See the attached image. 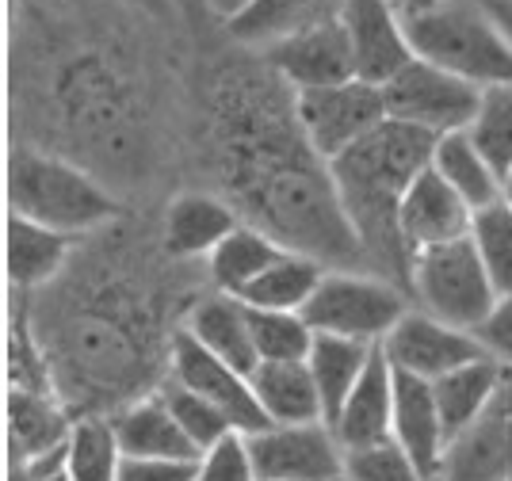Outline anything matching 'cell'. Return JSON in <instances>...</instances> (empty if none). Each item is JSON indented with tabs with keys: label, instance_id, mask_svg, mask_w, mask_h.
<instances>
[{
	"label": "cell",
	"instance_id": "44",
	"mask_svg": "<svg viewBox=\"0 0 512 481\" xmlns=\"http://www.w3.org/2000/svg\"><path fill=\"white\" fill-rule=\"evenodd\" d=\"M501 199H505V203L512 207V168L505 172V176H501Z\"/></svg>",
	"mask_w": 512,
	"mask_h": 481
},
{
	"label": "cell",
	"instance_id": "17",
	"mask_svg": "<svg viewBox=\"0 0 512 481\" xmlns=\"http://www.w3.org/2000/svg\"><path fill=\"white\" fill-rule=\"evenodd\" d=\"M341 23L352 42V58H356V77L367 84L394 81L417 54L409 46L398 8L390 0H348L341 12Z\"/></svg>",
	"mask_w": 512,
	"mask_h": 481
},
{
	"label": "cell",
	"instance_id": "41",
	"mask_svg": "<svg viewBox=\"0 0 512 481\" xmlns=\"http://www.w3.org/2000/svg\"><path fill=\"white\" fill-rule=\"evenodd\" d=\"M249 4H253V0H207V8H211L214 16H222L226 23L237 20V16H241Z\"/></svg>",
	"mask_w": 512,
	"mask_h": 481
},
{
	"label": "cell",
	"instance_id": "23",
	"mask_svg": "<svg viewBox=\"0 0 512 481\" xmlns=\"http://www.w3.org/2000/svg\"><path fill=\"white\" fill-rule=\"evenodd\" d=\"M184 329L207 348L218 359H226L230 367L253 375L260 367V356H256L253 344V329H249V306L234 298V294L214 291L207 294L203 302H195Z\"/></svg>",
	"mask_w": 512,
	"mask_h": 481
},
{
	"label": "cell",
	"instance_id": "35",
	"mask_svg": "<svg viewBox=\"0 0 512 481\" xmlns=\"http://www.w3.org/2000/svg\"><path fill=\"white\" fill-rule=\"evenodd\" d=\"M470 241H474V249L482 256L497 294H512V207L505 199L474 210Z\"/></svg>",
	"mask_w": 512,
	"mask_h": 481
},
{
	"label": "cell",
	"instance_id": "15",
	"mask_svg": "<svg viewBox=\"0 0 512 481\" xmlns=\"http://www.w3.org/2000/svg\"><path fill=\"white\" fill-rule=\"evenodd\" d=\"M264 62L272 73H279V81L291 92H314V88L356 81V58H352V42L341 20H329L302 35L272 42L264 50Z\"/></svg>",
	"mask_w": 512,
	"mask_h": 481
},
{
	"label": "cell",
	"instance_id": "27",
	"mask_svg": "<svg viewBox=\"0 0 512 481\" xmlns=\"http://www.w3.org/2000/svg\"><path fill=\"white\" fill-rule=\"evenodd\" d=\"M283 245H279L272 233H264L253 222H241L218 249L207 256V275H211L214 291L222 294H241L253 279L268 272L283 256Z\"/></svg>",
	"mask_w": 512,
	"mask_h": 481
},
{
	"label": "cell",
	"instance_id": "24",
	"mask_svg": "<svg viewBox=\"0 0 512 481\" xmlns=\"http://www.w3.org/2000/svg\"><path fill=\"white\" fill-rule=\"evenodd\" d=\"M348 0H253L237 20H230V35L249 46L268 50L272 42H283L291 35H302L310 27H321L329 20H341Z\"/></svg>",
	"mask_w": 512,
	"mask_h": 481
},
{
	"label": "cell",
	"instance_id": "12",
	"mask_svg": "<svg viewBox=\"0 0 512 481\" xmlns=\"http://www.w3.org/2000/svg\"><path fill=\"white\" fill-rule=\"evenodd\" d=\"M169 375L176 382H184L188 390H195L199 398L211 401L214 409H222L237 432L253 436L260 428H268V417L256 401L253 375H245V371L230 367L226 359L207 352L188 329L172 333L169 340Z\"/></svg>",
	"mask_w": 512,
	"mask_h": 481
},
{
	"label": "cell",
	"instance_id": "33",
	"mask_svg": "<svg viewBox=\"0 0 512 481\" xmlns=\"http://www.w3.org/2000/svg\"><path fill=\"white\" fill-rule=\"evenodd\" d=\"M249 329L260 363H302L314 348V329L302 314L287 310H253L249 306Z\"/></svg>",
	"mask_w": 512,
	"mask_h": 481
},
{
	"label": "cell",
	"instance_id": "4",
	"mask_svg": "<svg viewBox=\"0 0 512 481\" xmlns=\"http://www.w3.org/2000/svg\"><path fill=\"white\" fill-rule=\"evenodd\" d=\"M398 20L421 62L478 88L512 84V39L486 0H417L398 8Z\"/></svg>",
	"mask_w": 512,
	"mask_h": 481
},
{
	"label": "cell",
	"instance_id": "28",
	"mask_svg": "<svg viewBox=\"0 0 512 481\" xmlns=\"http://www.w3.org/2000/svg\"><path fill=\"white\" fill-rule=\"evenodd\" d=\"M371 356H375V344H360V340H348V336H314V348H310L306 363H310V375L318 382L325 424H333V417L341 413V405L356 390Z\"/></svg>",
	"mask_w": 512,
	"mask_h": 481
},
{
	"label": "cell",
	"instance_id": "14",
	"mask_svg": "<svg viewBox=\"0 0 512 481\" xmlns=\"http://www.w3.org/2000/svg\"><path fill=\"white\" fill-rule=\"evenodd\" d=\"M440 481H512V367L486 413L448 443Z\"/></svg>",
	"mask_w": 512,
	"mask_h": 481
},
{
	"label": "cell",
	"instance_id": "10",
	"mask_svg": "<svg viewBox=\"0 0 512 481\" xmlns=\"http://www.w3.org/2000/svg\"><path fill=\"white\" fill-rule=\"evenodd\" d=\"M295 115L306 134L310 149L321 161H337L341 153L363 142L375 126H383L386 100L379 84L367 81H344L333 88H314V92H295Z\"/></svg>",
	"mask_w": 512,
	"mask_h": 481
},
{
	"label": "cell",
	"instance_id": "13",
	"mask_svg": "<svg viewBox=\"0 0 512 481\" xmlns=\"http://www.w3.org/2000/svg\"><path fill=\"white\" fill-rule=\"evenodd\" d=\"M379 348H383V356L390 359L394 371L425 378V382H436V378L451 375V371L486 356V348L478 344L474 333H463V329H455V325L425 314L417 306L390 329V336Z\"/></svg>",
	"mask_w": 512,
	"mask_h": 481
},
{
	"label": "cell",
	"instance_id": "47",
	"mask_svg": "<svg viewBox=\"0 0 512 481\" xmlns=\"http://www.w3.org/2000/svg\"><path fill=\"white\" fill-rule=\"evenodd\" d=\"M341 481H348V478H341Z\"/></svg>",
	"mask_w": 512,
	"mask_h": 481
},
{
	"label": "cell",
	"instance_id": "42",
	"mask_svg": "<svg viewBox=\"0 0 512 481\" xmlns=\"http://www.w3.org/2000/svg\"><path fill=\"white\" fill-rule=\"evenodd\" d=\"M490 4V12L497 16V23L509 31V39H512V0H486Z\"/></svg>",
	"mask_w": 512,
	"mask_h": 481
},
{
	"label": "cell",
	"instance_id": "31",
	"mask_svg": "<svg viewBox=\"0 0 512 481\" xmlns=\"http://www.w3.org/2000/svg\"><path fill=\"white\" fill-rule=\"evenodd\" d=\"M432 168L467 199L470 210H482L501 199V176H497V168L486 161V153L474 146L470 130H455V134L436 138Z\"/></svg>",
	"mask_w": 512,
	"mask_h": 481
},
{
	"label": "cell",
	"instance_id": "39",
	"mask_svg": "<svg viewBox=\"0 0 512 481\" xmlns=\"http://www.w3.org/2000/svg\"><path fill=\"white\" fill-rule=\"evenodd\" d=\"M478 344L486 348V356L497 359L501 367H512V294H501L490 317L474 329Z\"/></svg>",
	"mask_w": 512,
	"mask_h": 481
},
{
	"label": "cell",
	"instance_id": "25",
	"mask_svg": "<svg viewBox=\"0 0 512 481\" xmlns=\"http://www.w3.org/2000/svg\"><path fill=\"white\" fill-rule=\"evenodd\" d=\"M73 241L77 237H65L31 218L8 214V279H12V287L35 291V287H46L50 279H58L73 252Z\"/></svg>",
	"mask_w": 512,
	"mask_h": 481
},
{
	"label": "cell",
	"instance_id": "30",
	"mask_svg": "<svg viewBox=\"0 0 512 481\" xmlns=\"http://www.w3.org/2000/svg\"><path fill=\"white\" fill-rule=\"evenodd\" d=\"M325 264L306 256V252H283L276 264L268 272L253 279L245 291L237 294L245 306L253 310H287V314H302L306 302L314 298L318 283L325 279Z\"/></svg>",
	"mask_w": 512,
	"mask_h": 481
},
{
	"label": "cell",
	"instance_id": "21",
	"mask_svg": "<svg viewBox=\"0 0 512 481\" xmlns=\"http://www.w3.org/2000/svg\"><path fill=\"white\" fill-rule=\"evenodd\" d=\"M329 428L337 432L344 451L390 440V428H394V367L383 356V348H375L363 378L356 382V390L348 394V401L341 405V413L333 417Z\"/></svg>",
	"mask_w": 512,
	"mask_h": 481
},
{
	"label": "cell",
	"instance_id": "46",
	"mask_svg": "<svg viewBox=\"0 0 512 481\" xmlns=\"http://www.w3.org/2000/svg\"><path fill=\"white\" fill-rule=\"evenodd\" d=\"M46 481H69V474H54V478H46Z\"/></svg>",
	"mask_w": 512,
	"mask_h": 481
},
{
	"label": "cell",
	"instance_id": "8",
	"mask_svg": "<svg viewBox=\"0 0 512 481\" xmlns=\"http://www.w3.org/2000/svg\"><path fill=\"white\" fill-rule=\"evenodd\" d=\"M409 294L402 283L379 272H341L329 268L306 302V325L325 336H348L360 344H383L390 329L409 314Z\"/></svg>",
	"mask_w": 512,
	"mask_h": 481
},
{
	"label": "cell",
	"instance_id": "2",
	"mask_svg": "<svg viewBox=\"0 0 512 481\" xmlns=\"http://www.w3.org/2000/svg\"><path fill=\"white\" fill-rule=\"evenodd\" d=\"M432 153H436V134L386 119L363 142H356L337 161H329L344 214L360 237L367 264H379L383 272H398L406 291L409 252L398 233V207L409 184L432 165Z\"/></svg>",
	"mask_w": 512,
	"mask_h": 481
},
{
	"label": "cell",
	"instance_id": "20",
	"mask_svg": "<svg viewBox=\"0 0 512 481\" xmlns=\"http://www.w3.org/2000/svg\"><path fill=\"white\" fill-rule=\"evenodd\" d=\"M107 417L115 424V436L127 459H199V447L184 436L157 386L153 394L127 401Z\"/></svg>",
	"mask_w": 512,
	"mask_h": 481
},
{
	"label": "cell",
	"instance_id": "1",
	"mask_svg": "<svg viewBox=\"0 0 512 481\" xmlns=\"http://www.w3.org/2000/svg\"><path fill=\"white\" fill-rule=\"evenodd\" d=\"M218 157L230 203L272 233L283 249L306 252L325 268L367 272V256L333 172L310 149L295 115V92L279 73H234L214 92Z\"/></svg>",
	"mask_w": 512,
	"mask_h": 481
},
{
	"label": "cell",
	"instance_id": "9",
	"mask_svg": "<svg viewBox=\"0 0 512 481\" xmlns=\"http://www.w3.org/2000/svg\"><path fill=\"white\" fill-rule=\"evenodd\" d=\"M383 100L390 119L444 138L455 130H470L474 115H478L482 88L440 69V65L413 58L394 81L383 84Z\"/></svg>",
	"mask_w": 512,
	"mask_h": 481
},
{
	"label": "cell",
	"instance_id": "37",
	"mask_svg": "<svg viewBox=\"0 0 512 481\" xmlns=\"http://www.w3.org/2000/svg\"><path fill=\"white\" fill-rule=\"evenodd\" d=\"M344 478L348 481H428L425 470L394 443V436L383 443H367V447H356V451H344Z\"/></svg>",
	"mask_w": 512,
	"mask_h": 481
},
{
	"label": "cell",
	"instance_id": "19",
	"mask_svg": "<svg viewBox=\"0 0 512 481\" xmlns=\"http://www.w3.org/2000/svg\"><path fill=\"white\" fill-rule=\"evenodd\" d=\"M73 424L77 417L62 394L8 390V466L62 451Z\"/></svg>",
	"mask_w": 512,
	"mask_h": 481
},
{
	"label": "cell",
	"instance_id": "34",
	"mask_svg": "<svg viewBox=\"0 0 512 481\" xmlns=\"http://www.w3.org/2000/svg\"><path fill=\"white\" fill-rule=\"evenodd\" d=\"M474 146L486 153V161L505 176L512 168V84H490L482 88L478 115L470 123Z\"/></svg>",
	"mask_w": 512,
	"mask_h": 481
},
{
	"label": "cell",
	"instance_id": "5",
	"mask_svg": "<svg viewBox=\"0 0 512 481\" xmlns=\"http://www.w3.org/2000/svg\"><path fill=\"white\" fill-rule=\"evenodd\" d=\"M8 207V214L65 237H85L119 218V199L88 168L39 149H16L8 157Z\"/></svg>",
	"mask_w": 512,
	"mask_h": 481
},
{
	"label": "cell",
	"instance_id": "6",
	"mask_svg": "<svg viewBox=\"0 0 512 481\" xmlns=\"http://www.w3.org/2000/svg\"><path fill=\"white\" fill-rule=\"evenodd\" d=\"M65 130L111 168H127L138 157V111L127 84L104 62L81 58L58 84Z\"/></svg>",
	"mask_w": 512,
	"mask_h": 481
},
{
	"label": "cell",
	"instance_id": "45",
	"mask_svg": "<svg viewBox=\"0 0 512 481\" xmlns=\"http://www.w3.org/2000/svg\"><path fill=\"white\" fill-rule=\"evenodd\" d=\"M394 8H406V4H417V0H390Z\"/></svg>",
	"mask_w": 512,
	"mask_h": 481
},
{
	"label": "cell",
	"instance_id": "16",
	"mask_svg": "<svg viewBox=\"0 0 512 481\" xmlns=\"http://www.w3.org/2000/svg\"><path fill=\"white\" fill-rule=\"evenodd\" d=\"M474 226V210L470 203L451 188L448 180L428 165L409 191L402 195V207H398V233H402V245H406L409 260L417 252L436 249V245H448V241H463L470 237Z\"/></svg>",
	"mask_w": 512,
	"mask_h": 481
},
{
	"label": "cell",
	"instance_id": "29",
	"mask_svg": "<svg viewBox=\"0 0 512 481\" xmlns=\"http://www.w3.org/2000/svg\"><path fill=\"white\" fill-rule=\"evenodd\" d=\"M505 378V367L497 359L482 356L451 371V375L436 378L432 390H436V405H440V417H444V428H448V440H455L463 428H470L474 420L486 413V405L493 401L497 386Z\"/></svg>",
	"mask_w": 512,
	"mask_h": 481
},
{
	"label": "cell",
	"instance_id": "3",
	"mask_svg": "<svg viewBox=\"0 0 512 481\" xmlns=\"http://www.w3.org/2000/svg\"><path fill=\"white\" fill-rule=\"evenodd\" d=\"M146 356H150V340L138 306L127 294L111 291L65 317L58 348L46 359L54 367V382L65 405L73 409L77 398H85L81 417H88V413H104V405L123 409L127 401L146 394L138 390L150 371Z\"/></svg>",
	"mask_w": 512,
	"mask_h": 481
},
{
	"label": "cell",
	"instance_id": "38",
	"mask_svg": "<svg viewBox=\"0 0 512 481\" xmlns=\"http://www.w3.org/2000/svg\"><path fill=\"white\" fill-rule=\"evenodd\" d=\"M199 481H260L245 432H230L199 455Z\"/></svg>",
	"mask_w": 512,
	"mask_h": 481
},
{
	"label": "cell",
	"instance_id": "43",
	"mask_svg": "<svg viewBox=\"0 0 512 481\" xmlns=\"http://www.w3.org/2000/svg\"><path fill=\"white\" fill-rule=\"evenodd\" d=\"M127 4H138V8H146V12H153V16H172V0H127Z\"/></svg>",
	"mask_w": 512,
	"mask_h": 481
},
{
	"label": "cell",
	"instance_id": "11",
	"mask_svg": "<svg viewBox=\"0 0 512 481\" xmlns=\"http://www.w3.org/2000/svg\"><path fill=\"white\" fill-rule=\"evenodd\" d=\"M260 481H341L344 447L337 432L314 424H268L249 436Z\"/></svg>",
	"mask_w": 512,
	"mask_h": 481
},
{
	"label": "cell",
	"instance_id": "26",
	"mask_svg": "<svg viewBox=\"0 0 512 481\" xmlns=\"http://www.w3.org/2000/svg\"><path fill=\"white\" fill-rule=\"evenodd\" d=\"M256 401L268 424H314L325 420L318 382L310 375V363H260L253 371Z\"/></svg>",
	"mask_w": 512,
	"mask_h": 481
},
{
	"label": "cell",
	"instance_id": "40",
	"mask_svg": "<svg viewBox=\"0 0 512 481\" xmlns=\"http://www.w3.org/2000/svg\"><path fill=\"white\" fill-rule=\"evenodd\" d=\"M119 481H199V459H127Z\"/></svg>",
	"mask_w": 512,
	"mask_h": 481
},
{
	"label": "cell",
	"instance_id": "7",
	"mask_svg": "<svg viewBox=\"0 0 512 481\" xmlns=\"http://www.w3.org/2000/svg\"><path fill=\"white\" fill-rule=\"evenodd\" d=\"M409 294L417 310L440 317L463 333H474L501 298L470 237L417 252L409 260Z\"/></svg>",
	"mask_w": 512,
	"mask_h": 481
},
{
	"label": "cell",
	"instance_id": "32",
	"mask_svg": "<svg viewBox=\"0 0 512 481\" xmlns=\"http://www.w3.org/2000/svg\"><path fill=\"white\" fill-rule=\"evenodd\" d=\"M123 447L107 413L77 417L65 443V474L69 481H119Z\"/></svg>",
	"mask_w": 512,
	"mask_h": 481
},
{
	"label": "cell",
	"instance_id": "22",
	"mask_svg": "<svg viewBox=\"0 0 512 481\" xmlns=\"http://www.w3.org/2000/svg\"><path fill=\"white\" fill-rule=\"evenodd\" d=\"M245 218H237L230 199L207 191H184L165 210V249L180 260H207Z\"/></svg>",
	"mask_w": 512,
	"mask_h": 481
},
{
	"label": "cell",
	"instance_id": "18",
	"mask_svg": "<svg viewBox=\"0 0 512 481\" xmlns=\"http://www.w3.org/2000/svg\"><path fill=\"white\" fill-rule=\"evenodd\" d=\"M394 443L425 470L428 481H440L444 455H448V428L436 405V390L425 378L394 371Z\"/></svg>",
	"mask_w": 512,
	"mask_h": 481
},
{
	"label": "cell",
	"instance_id": "36",
	"mask_svg": "<svg viewBox=\"0 0 512 481\" xmlns=\"http://www.w3.org/2000/svg\"><path fill=\"white\" fill-rule=\"evenodd\" d=\"M157 390H161V398H165V405L172 409V417H176V424L184 428V436L199 447V455L211 447V443H218L222 436H230V432H237L234 424L226 420V413L222 409H214L207 398H199L195 390H188L184 382H176L172 375H165L161 382H157Z\"/></svg>",
	"mask_w": 512,
	"mask_h": 481
}]
</instances>
